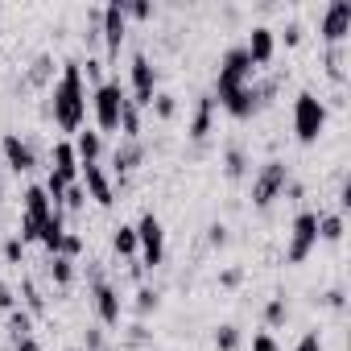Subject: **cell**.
Listing matches in <instances>:
<instances>
[{
	"instance_id": "1",
	"label": "cell",
	"mask_w": 351,
	"mask_h": 351,
	"mask_svg": "<svg viewBox=\"0 0 351 351\" xmlns=\"http://www.w3.org/2000/svg\"><path fill=\"white\" fill-rule=\"evenodd\" d=\"M87 108H91V95H87V83H83V66H79V58H66L62 75L50 91V116L62 132H79L83 120H87Z\"/></svg>"
},
{
	"instance_id": "2",
	"label": "cell",
	"mask_w": 351,
	"mask_h": 351,
	"mask_svg": "<svg viewBox=\"0 0 351 351\" xmlns=\"http://www.w3.org/2000/svg\"><path fill=\"white\" fill-rule=\"evenodd\" d=\"M256 79V66H252V58L244 54V46H232L223 58H219V71H215V91H211V99L215 104H223L228 95H236L240 87H248Z\"/></svg>"
},
{
	"instance_id": "3",
	"label": "cell",
	"mask_w": 351,
	"mask_h": 351,
	"mask_svg": "<svg viewBox=\"0 0 351 351\" xmlns=\"http://www.w3.org/2000/svg\"><path fill=\"white\" fill-rule=\"evenodd\" d=\"M128 104V87L120 79H104L99 87H91V112H95V132H120V112Z\"/></svg>"
},
{
	"instance_id": "4",
	"label": "cell",
	"mask_w": 351,
	"mask_h": 351,
	"mask_svg": "<svg viewBox=\"0 0 351 351\" xmlns=\"http://www.w3.org/2000/svg\"><path fill=\"white\" fill-rule=\"evenodd\" d=\"M326 128V104L314 95V91H298L293 99V132L302 145H314Z\"/></svg>"
},
{
	"instance_id": "5",
	"label": "cell",
	"mask_w": 351,
	"mask_h": 351,
	"mask_svg": "<svg viewBox=\"0 0 351 351\" xmlns=\"http://www.w3.org/2000/svg\"><path fill=\"white\" fill-rule=\"evenodd\" d=\"M285 186H289V165H285V161H265L261 173L252 178V207H256V211L273 207V203L285 195Z\"/></svg>"
},
{
	"instance_id": "6",
	"label": "cell",
	"mask_w": 351,
	"mask_h": 351,
	"mask_svg": "<svg viewBox=\"0 0 351 351\" xmlns=\"http://www.w3.org/2000/svg\"><path fill=\"white\" fill-rule=\"evenodd\" d=\"M132 228H136V256H141V265L157 269L165 261V228H161V219L153 211H145L141 223H132Z\"/></svg>"
},
{
	"instance_id": "7",
	"label": "cell",
	"mask_w": 351,
	"mask_h": 351,
	"mask_svg": "<svg viewBox=\"0 0 351 351\" xmlns=\"http://www.w3.org/2000/svg\"><path fill=\"white\" fill-rule=\"evenodd\" d=\"M318 244V211H298L289 223V244H285V261L302 265Z\"/></svg>"
},
{
	"instance_id": "8",
	"label": "cell",
	"mask_w": 351,
	"mask_h": 351,
	"mask_svg": "<svg viewBox=\"0 0 351 351\" xmlns=\"http://www.w3.org/2000/svg\"><path fill=\"white\" fill-rule=\"evenodd\" d=\"M318 38L326 46H347V38H351V0H330L322 21H318Z\"/></svg>"
},
{
	"instance_id": "9",
	"label": "cell",
	"mask_w": 351,
	"mask_h": 351,
	"mask_svg": "<svg viewBox=\"0 0 351 351\" xmlns=\"http://www.w3.org/2000/svg\"><path fill=\"white\" fill-rule=\"evenodd\" d=\"M99 38L108 46V62L120 54L124 38H128V17H124V0H112V5L99 9Z\"/></svg>"
},
{
	"instance_id": "10",
	"label": "cell",
	"mask_w": 351,
	"mask_h": 351,
	"mask_svg": "<svg viewBox=\"0 0 351 351\" xmlns=\"http://www.w3.org/2000/svg\"><path fill=\"white\" fill-rule=\"evenodd\" d=\"M128 79H132V95H128V99H132L136 108H149V104H153V95H157V66H153L145 54H136V58H132V75H128Z\"/></svg>"
},
{
	"instance_id": "11",
	"label": "cell",
	"mask_w": 351,
	"mask_h": 351,
	"mask_svg": "<svg viewBox=\"0 0 351 351\" xmlns=\"http://www.w3.org/2000/svg\"><path fill=\"white\" fill-rule=\"evenodd\" d=\"M0 153H5V165H9L13 173H29V169L38 165L34 145H29L21 132H5V136H0Z\"/></svg>"
},
{
	"instance_id": "12",
	"label": "cell",
	"mask_w": 351,
	"mask_h": 351,
	"mask_svg": "<svg viewBox=\"0 0 351 351\" xmlns=\"http://www.w3.org/2000/svg\"><path fill=\"white\" fill-rule=\"evenodd\" d=\"M79 186H83V191H87V199H95L99 207H112V203H116V191H112V182H108V173H104V165H99V161L79 165Z\"/></svg>"
},
{
	"instance_id": "13",
	"label": "cell",
	"mask_w": 351,
	"mask_h": 351,
	"mask_svg": "<svg viewBox=\"0 0 351 351\" xmlns=\"http://www.w3.org/2000/svg\"><path fill=\"white\" fill-rule=\"evenodd\" d=\"M91 298H95V314H99V322H104V326H120V318H124L120 289L108 285V281H95V285H91Z\"/></svg>"
},
{
	"instance_id": "14",
	"label": "cell",
	"mask_w": 351,
	"mask_h": 351,
	"mask_svg": "<svg viewBox=\"0 0 351 351\" xmlns=\"http://www.w3.org/2000/svg\"><path fill=\"white\" fill-rule=\"evenodd\" d=\"M244 54L252 58V66H269L273 54H277V34H273L269 25H252V34H248V42H244Z\"/></svg>"
},
{
	"instance_id": "15",
	"label": "cell",
	"mask_w": 351,
	"mask_h": 351,
	"mask_svg": "<svg viewBox=\"0 0 351 351\" xmlns=\"http://www.w3.org/2000/svg\"><path fill=\"white\" fill-rule=\"evenodd\" d=\"M50 161H54V165H50V178H58L62 186L79 182V157H75V145H71V141H58Z\"/></svg>"
},
{
	"instance_id": "16",
	"label": "cell",
	"mask_w": 351,
	"mask_h": 351,
	"mask_svg": "<svg viewBox=\"0 0 351 351\" xmlns=\"http://www.w3.org/2000/svg\"><path fill=\"white\" fill-rule=\"evenodd\" d=\"M261 99H265V95H261V87H256V83H248V87H240L236 95H228L219 108H223L228 116H236V120H248V116L261 108Z\"/></svg>"
},
{
	"instance_id": "17",
	"label": "cell",
	"mask_w": 351,
	"mask_h": 351,
	"mask_svg": "<svg viewBox=\"0 0 351 351\" xmlns=\"http://www.w3.org/2000/svg\"><path fill=\"white\" fill-rule=\"evenodd\" d=\"M71 145H75L79 165H91V161H99V157H104V136H99L95 128H79Z\"/></svg>"
},
{
	"instance_id": "18",
	"label": "cell",
	"mask_w": 351,
	"mask_h": 351,
	"mask_svg": "<svg viewBox=\"0 0 351 351\" xmlns=\"http://www.w3.org/2000/svg\"><path fill=\"white\" fill-rule=\"evenodd\" d=\"M21 207H25L21 215H29V219H42V223H46V219H50V215L58 211V207L50 203V195H46L42 186H25V195H21Z\"/></svg>"
},
{
	"instance_id": "19",
	"label": "cell",
	"mask_w": 351,
	"mask_h": 351,
	"mask_svg": "<svg viewBox=\"0 0 351 351\" xmlns=\"http://www.w3.org/2000/svg\"><path fill=\"white\" fill-rule=\"evenodd\" d=\"M112 161H116V178L124 182L128 173L145 161V149H141V141H124V145H116V153H112Z\"/></svg>"
},
{
	"instance_id": "20",
	"label": "cell",
	"mask_w": 351,
	"mask_h": 351,
	"mask_svg": "<svg viewBox=\"0 0 351 351\" xmlns=\"http://www.w3.org/2000/svg\"><path fill=\"white\" fill-rule=\"evenodd\" d=\"M211 124H215V99L199 95V108H195V120H191V141H207Z\"/></svg>"
},
{
	"instance_id": "21",
	"label": "cell",
	"mask_w": 351,
	"mask_h": 351,
	"mask_svg": "<svg viewBox=\"0 0 351 351\" xmlns=\"http://www.w3.org/2000/svg\"><path fill=\"white\" fill-rule=\"evenodd\" d=\"M62 236H66V223H62V207L42 223V236H38V244L50 252V256H58V244H62Z\"/></svg>"
},
{
	"instance_id": "22",
	"label": "cell",
	"mask_w": 351,
	"mask_h": 351,
	"mask_svg": "<svg viewBox=\"0 0 351 351\" xmlns=\"http://www.w3.org/2000/svg\"><path fill=\"white\" fill-rule=\"evenodd\" d=\"M112 248H116V256L136 261V228H132V223H120V228L112 232Z\"/></svg>"
},
{
	"instance_id": "23",
	"label": "cell",
	"mask_w": 351,
	"mask_h": 351,
	"mask_svg": "<svg viewBox=\"0 0 351 351\" xmlns=\"http://www.w3.org/2000/svg\"><path fill=\"white\" fill-rule=\"evenodd\" d=\"M223 173H228L232 182L248 173V153H244L240 145H228V149H223Z\"/></svg>"
},
{
	"instance_id": "24",
	"label": "cell",
	"mask_w": 351,
	"mask_h": 351,
	"mask_svg": "<svg viewBox=\"0 0 351 351\" xmlns=\"http://www.w3.org/2000/svg\"><path fill=\"white\" fill-rule=\"evenodd\" d=\"M25 335H34V314H29L25 306H13V310H9V339L17 343V339H25Z\"/></svg>"
},
{
	"instance_id": "25",
	"label": "cell",
	"mask_w": 351,
	"mask_h": 351,
	"mask_svg": "<svg viewBox=\"0 0 351 351\" xmlns=\"http://www.w3.org/2000/svg\"><path fill=\"white\" fill-rule=\"evenodd\" d=\"M120 136L124 141H141V108L128 99L124 104V112H120Z\"/></svg>"
},
{
	"instance_id": "26",
	"label": "cell",
	"mask_w": 351,
	"mask_h": 351,
	"mask_svg": "<svg viewBox=\"0 0 351 351\" xmlns=\"http://www.w3.org/2000/svg\"><path fill=\"white\" fill-rule=\"evenodd\" d=\"M343 232H347V223H343V215H339V211H335V215H318V240L339 244V240H343Z\"/></svg>"
},
{
	"instance_id": "27",
	"label": "cell",
	"mask_w": 351,
	"mask_h": 351,
	"mask_svg": "<svg viewBox=\"0 0 351 351\" xmlns=\"http://www.w3.org/2000/svg\"><path fill=\"white\" fill-rule=\"evenodd\" d=\"M50 277H54V285H71V281H75V261L50 256Z\"/></svg>"
},
{
	"instance_id": "28",
	"label": "cell",
	"mask_w": 351,
	"mask_h": 351,
	"mask_svg": "<svg viewBox=\"0 0 351 351\" xmlns=\"http://www.w3.org/2000/svg\"><path fill=\"white\" fill-rule=\"evenodd\" d=\"M149 108H153L161 120H173V116H178V95H169V91H157Z\"/></svg>"
},
{
	"instance_id": "29",
	"label": "cell",
	"mask_w": 351,
	"mask_h": 351,
	"mask_svg": "<svg viewBox=\"0 0 351 351\" xmlns=\"http://www.w3.org/2000/svg\"><path fill=\"white\" fill-rule=\"evenodd\" d=\"M285 318H289V306H285V298H273V302L265 306V326H285Z\"/></svg>"
},
{
	"instance_id": "30",
	"label": "cell",
	"mask_w": 351,
	"mask_h": 351,
	"mask_svg": "<svg viewBox=\"0 0 351 351\" xmlns=\"http://www.w3.org/2000/svg\"><path fill=\"white\" fill-rule=\"evenodd\" d=\"M215 347H219V351H236V347H240V326L223 322V326L215 330Z\"/></svg>"
},
{
	"instance_id": "31",
	"label": "cell",
	"mask_w": 351,
	"mask_h": 351,
	"mask_svg": "<svg viewBox=\"0 0 351 351\" xmlns=\"http://www.w3.org/2000/svg\"><path fill=\"white\" fill-rule=\"evenodd\" d=\"M50 75H54V58L50 54H38L34 66H29V83H46Z\"/></svg>"
},
{
	"instance_id": "32",
	"label": "cell",
	"mask_w": 351,
	"mask_h": 351,
	"mask_svg": "<svg viewBox=\"0 0 351 351\" xmlns=\"http://www.w3.org/2000/svg\"><path fill=\"white\" fill-rule=\"evenodd\" d=\"M21 298H25V310H29L34 318H38V314L46 310V302H42V293L34 289V281H21Z\"/></svg>"
},
{
	"instance_id": "33",
	"label": "cell",
	"mask_w": 351,
	"mask_h": 351,
	"mask_svg": "<svg viewBox=\"0 0 351 351\" xmlns=\"http://www.w3.org/2000/svg\"><path fill=\"white\" fill-rule=\"evenodd\" d=\"M83 203H87V191H83L79 182H71L66 195H62V207H66V211H83Z\"/></svg>"
},
{
	"instance_id": "34",
	"label": "cell",
	"mask_w": 351,
	"mask_h": 351,
	"mask_svg": "<svg viewBox=\"0 0 351 351\" xmlns=\"http://www.w3.org/2000/svg\"><path fill=\"white\" fill-rule=\"evenodd\" d=\"M79 252H83V236H79V232H66V236H62V244H58V256L75 261Z\"/></svg>"
},
{
	"instance_id": "35",
	"label": "cell",
	"mask_w": 351,
	"mask_h": 351,
	"mask_svg": "<svg viewBox=\"0 0 351 351\" xmlns=\"http://www.w3.org/2000/svg\"><path fill=\"white\" fill-rule=\"evenodd\" d=\"M124 17L149 21V17H153V5H149V0H124Z\"/></svg>"
},
{
	"instance_id": "36",
	"label": "cell",
	"mask_w": 351,
	"mask_h": 351,
	"mask_svg": "<svg viewBox=\"0 0 351 351\" xmlns=\"http://www.w3.org/2000/svg\"><path fill=\"white\" fill-rule=\"evenodd\" d=\"M149 310H157V289L141 285V289H136V314H149Z\"/></svg>"
},
{
	"instance_id": "37",
	"label": "cell",
	"mask_w": 351,
	"mask_h": 351,
	"mask_svg": "<svg viewBox=\"0 0 351 351\" xmlns=\"http://www.w3.org/2000/svg\"><path fill=\"white\" fill-rule=\"evenodd\" d=\"M228 240H232V236H228L223 223H211V228H207V244H211V248H228Z\"/></svg>"
},
{
	"instance_id": "38",
	"label": "cell",
	"mask_w": 351,
	"mask_h": 351,
	"mask_svg": "<svg viewBox=\"0 0 351 351\" xmlns=\"http://www.w3.org/2000/svg\"><path fill=\"white\" fill-rule=\"evenodd\" d=\"M21 256H25V244H21L17 236H9V240H5V261H9V265H21Z\"/></svg>"
},
{
	"instance_id": "39",
	"label": "cell",
	"mask_w": 351,
	"mask_h": 351,
	"mask_svg": "<svg viewBox=\"0 0 351 351\" xmlns=\"http://www.w3.org/2000/svg\"><path fill=\"white\" fill-rule=\"evenodd\" d=\"M83 351H104V330L99 326H87L83 330Z\"/></svg>"
},
{
	"instance_id": "40",
	"label": "cell",
	"mask_w": 351,
	"mask_h": 351,
	"mask_svg": "<svg viewBox=\"0 0 351 351\" xmlns=\"http://www.w3.org/2000/svg\"><path fill=\"white\" fill-rule=\"evenodd\" d=\"M252 351H281V347H277V339L269 330H256L252 335Z\"/></svg>"
},
{
	"instance_id": "41",
	"label": "cell",
	"mask_w": 351,
	"mask_h": 351,
	"mask_svg": "<svg viewBox=\"0 0 351 351\" xmlns=\"http://www.w3.org/2000/svg\"><path fill=\"white\" fill-rule=\"evenodd\" d=\"M293 351H322V335H318V330H306Z\"/></svg>"
},
{
	"instance_id": "42",
	"label": "cell",
	"mask_w": 351,
	"mask_h": 351,
	"mask_svg": "<svg viewBox=\"0 0 351 351\" xmlns=\"http://www.w3.org/2000/svg\"><path fill=\"white\" fill-rule=\"evenodd\" d=\"M79 66H83V71H87V79H91V83H95V87H99V83H104V62H99V58H87V62H79Z\"/></svg>"
},
{
	"instance_id": "43",
	"label": "cell",
	"mask_w": 351,
	"mask_h": 351,
	"mask_svg": "<svg viewBox=\"0 0 351 351\" xmlns=\"http://www.w3.org/2000/svg\"><path fill=\"white\" fill-rule=\"evenodd\" d=\"M302 34H306V29H302L298 21H289V25L281 29V38H285V46H298V42H302Z\"/></svg>"
},
{
	"instance_id": "44",
	"label": "cell",
	"mask_w": 351,
	"mask_h": 351,
	"mask_svg": "<svg viewBox=\"0 0 351 351\" xmlns=\"http://www.w3.org/2000/svg\"><path fill=\"white\" fill-rule=\"evenodd\" d=\"M240 281H244V269H228V273H219V285H223V289H236Z\"/></svg>"
},
{
	"instance_id": "45",
	"label": "cell",
	"mask_w": 351,
	"mask_h": 351,
	"mask_svg": "<svg viewBox=\"0 0 351 351\" xmlns=\"http://www.w3.org/2000/svg\"><path fill=\"white\" fill-rule=\"evenodd\" d=\"M17 306V298H13V289L5 285V281H0V310H13Z\"/></svg>"
},
{
	"instance_id": "46",
	"label": "cell",
	"mask_w": 351,
	"mask_h": 351,
	"mask_svg": "<svg viewBox=\"0 0 351 351\" xmlns=\"http://www.w3.org/2000/svg\"><path fill=\"white\" fill-rule=\"evenodd\" d=\"M13 351H42V343H38L34 335H25V339H17V343H13Z\"/></svg>"
},
{
	"instance_id": "47",
	"label": "cell",
	"mask_w": 351,
	"mask_h": 351,
	"mask_svg": "<svg viewBox=\"0 0 351 351\" xmlns=\"http://www.w3.org/2000/svg\"><path fill=\"white\" fill-rule=\"evenodd\" d=\"M330 310H343V289H326V298H322Z\"/></svg>"
},
{
	"instance_id": "48",
	"label": "cell",
	"mask_w": 351,
	"mask_h": 351,
	"mask_svg": "<svg viewBox=\"0 0 351 351\" xmlns=\"http://www.w3.org/2000/svg\"><path fill=\"white\" fill-rule=\"evenodd\" d=\"M0 191H5V173H0Z\"/></svg>"
},
{
	"instance_id": "49",
	"label": "cell",
	"mask_w": 351,
	"mask_h": 351,
	"mask_svg": "<svg viewBox=\"0 0 351 351\" xmlns=\"http://www.w3.org/2000/svg\"><path fill=\"white\" fill-rule=\"evenodd\" d=\"M71 351H83V347H71Z\"/></svg>"
}]
</instances>
